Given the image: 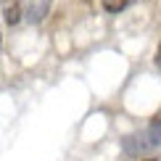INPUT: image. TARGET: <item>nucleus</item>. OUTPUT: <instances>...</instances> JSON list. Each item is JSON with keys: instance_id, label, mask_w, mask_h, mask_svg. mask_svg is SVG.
Instances as JSON below:
<instances>
[{"instance_id": "f03ea898", "label": "nucleus", "mask_w": 161, "mask_h": 161, "mask_svg": "<svg viewBox=\"0 0 161 161\" xmlns=\"http://www.w3.org/2000/svg\"><path fill=\"white\" fill-rule=\"evenodd\" d=\"M3 19H5V24H19V19H21V3L19 0H11V3H5V8H3Z\"/></svg>"}, {"instance_id": "423d86ee", "label": "nucleus", "mask_w": 161, "mask_h": 161, "mask_svg": "<svg viewBox=\"0 0 161 161\" xmlns=\"http://www.w3.org/2000/svg\"><path fill=\"white\" fill-rule=\"evenodd\" d=\"M0 3H5V0H0Z\"/></svg>"}, {"instance_id": "7ed1b4c3", "label": "nucleus", "mask_w": 161, "mask_h": 161, "mask_svg": "<svg viewBox=\"0 0 161 161\" xmlns=\"http://www.w3.org/2000/svg\"><path fill=\"white\" fill-rule=\"evenodd\" d=\"M103 11L106 13H122V11H127V5H130V0H103Z\"/></svg>"}, {"instance_id": "f257e3e1", "label": "nucleus", "mask_w": 161, "mask_h": 161, "mask_svg": "<svg viewBox=\"0 0 161 161\" xmlns=\"http://www.w3.org/2000/svg\"><path fill=\"white\" fill-rule=\"evenodd\" d=\"M50 5H53V0H29V8H26V19H29L32 24L45 21V16L50 13Z\"/></svg>"}, {"instance_id": "39448f33", "label": "nucleus", "mask_w": 161, "mask_h": 161, "mask_svg": "<svg viewBox=\"0 0 161 161\" xmlns=\"http://www.w3.org/2000/svg\"><path fill=\"white\" fill-rule=\"evenodd\" d=\"M148 161H161V158H148Z\"/></svg>"}, {"instance_id": "20e7f679", "label": "nucleus", "mask_w": 161, "mask_h": 161, "mask_svg": "<svg viewBox=\"0 0 161 161\" xmlns=\"http://www.w3.org/2000/svg\"><path fill=\"white\" fill-rule=\"evenodd\" d=\"M153 61H156V66L161 69V42H158V48H156V58H153Z\"/></svg>"}]
</instances>
